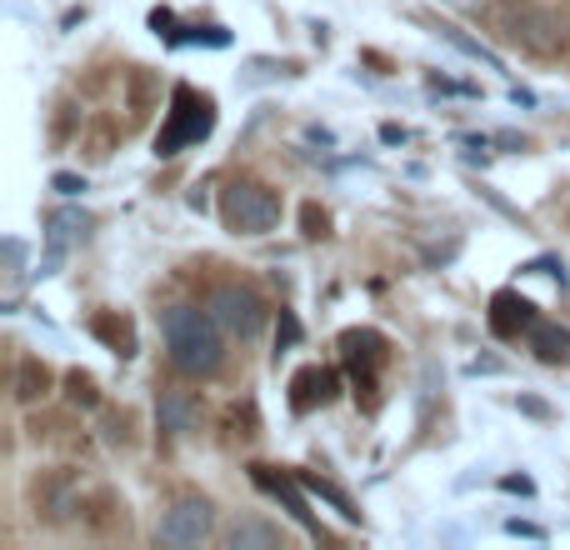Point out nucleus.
I'll list each match as a JSON object with an SVG mask.
<instances>
[{"label":"nucleus","instance_id":"f257e3e1","mask_svg":"<svg viewBox=\"0 0 570 550\" xmlns=\"http://www.w3.org/2000/svg\"><path fill=\"white\" fill-rule=\"evenodd\" d=\"M160 331H166V351L176 361V371L186 375H216L226 361V345H220V321L196 305H170L160 315Z\"/></svg>","mask_w":570,"mask_h":550},{"label":"nucleus","instance_id":"f03ea898","mask_svg":"<svg viewBox=\"0 0 570 550\" xmlns=\"http://www.w3.org/2000/svg\"><path fill=\"white\" fill-rule=\"evenodd\" d=\"M491 16L505 40L535 50V56H556V50L566 46V20L556 16V10L535 6V0H495Z\"/></svg>","mask_w":570,"mask_h":550},{"label":"nucleus","instance_id":"7ed1b4c3","mask_svg":"<svg viewBox=\"0 0 570 550\" xmlns=\"http://www.w3.org/2000/svg\"><path fill=\"white\" fill-rule=\"evenodd\" d=\"M216 130V100L200 96L196 86H176L170 90V116L156 136V156H180L186 146L206 140Z\"/></svg>","mask_w":570,"mask_h":550},{"label":"nucleus","instance_id":"20e7f679","mask_svg":"<svg viewBox=\"0 0 570 550\" xmlns=\"http://www.w3.org/2000/svg\"><path fill=\"white\" fill-rule=\"evenodd\" d=\"M220 220H226L236 236H266L281 226V196L261 180H236V186L220 196Z\"/></svg>","mask_w":570,"mask_h":550},{"label":"nucleus","instance_id":"39448f33","mask_svg":"<svg viewBox=\"0 0 570 550\" xmlns=\"http://www.w3.org/2000/svg\"><path fill=\"white\" fill-rule=\"evenodd\" d=\"M210 315L220 321V331L240 335V341H256L261 325H266V305H261V295L246 291V285H220V291L210 295Z\"/></svg>","mask_w":570,"mask_h":550},{"label":"nucleus","instance_id":"423d86ee","mask_svg":"<svg viewBox=\"0 0 570 550\" xmlns=\"http://www.w3.org/2000/svg\"><path fill=\"white\" fill-rule=\"evenodd\" d=\"M341 361L355 381V395L365 391V405H375V371H381V361H385V335L381 331H345Z\"/></svg>","mask_w":570,"mask_h":550},{"label":"nucleus","instance_id":"0eeeda50","mask_svg":"<svg viewBox=\"0 0 570 550\" xmlns=\"http://www.w3.org/2000/svg\"><path fill=\"white\" fill-rule=\"evenodd\" d=\"M210 526H216V511H210L206 495H186V501H176L166 515H160V541L166 546H200L210 536Z\"/></svg>","mask_w":570,"mask_h":550},{"label":"nucleus","instance_id":"6e6552de","mask_svg":"<svg viewBox=\"0 0 570 550\" xmlns=\"http://www.w3.org/2000/svg\"><path fill=\"white\" fill-rule=\"evenodd\" d=\"M341 395V375L331 365H301L291 375V411H315V405H331Z\"/></svg>","mask_w":570,"mask_h":550},{"label":"nucleus","instance_id":"1a4fd4ad","mask_svg":"<svg viewBox=\"0 0 570 550\" xmlns=\"http://www.w3.org/2000/svg\"><path fill=\"white\" fill-rule=\"evenodd\" d=\"M535 321H541V315H535V305L525 301L521 291H495L491 295V331L501 335V341H521Z\"/></svg>","mask_w":570,"mask_h":550},{"label":"nucleus","instance_id":"9d476101","mask_svg":"<svg viewBox=\"0 0 570 550\" xmlns=\"http://www.w3.org/2000/svg\"><path fill=\"white\" fill-rule=\"evenodd\" d=\"M250 475H256V485H261V491H271V495H276V501L285 505V511H291L295 521H301L305 531L315 536V541H321V526H315V515L305 511V495L295 491V485L285 481V475H276V471H271V465H250Z\"/></svg>","mask_w":570,"mask_h":550},{"label":"nucleus","instance_id":"9b49d317","mask_svg":"<svg viewBox=\"0 0 570 550\" xmlns=\"http://www.w3.org/2000/svg\"><path fill=\"white\" fill-rule=\"evenodd\" d=\"M525 341H531L535 361H546V365H566L570 361V331H566V325L535 321L531 331H525Z\"/></svg>","mask_w":570,"mask_h":550},{"label":"nucleus","instance_id":"f8f14e48","mask_svg":"<svg viewBox=\"0 0 570 550\" xmlns=\"http://www.w3.org/2000/svg\"><path fill=\"white\" fill-rule=\"evenodd\" d=\"M160 425H166L170 435L200 431V405L190 401L186 391H160Z\"/></svg>","mask_w":570,"mask_h":550},{"label":"nucleus","instance_id":"ddd939ff","mask_svg":"<svg viewBox=\"0 0 570 550\" xmlns=\"http://www.w3.org/2000/svg\"><path fill=\"white\" fill-rule=\"evenodd\" d=\"M220 546H226V550H276L285 541H281V531L271 521H236Z\"/></svg>","mask_w":570,"mask_h":550},{"label":"nucleus","instance_id":"4468645a","mask_svg":"<svg viewBox=\"0 0 570 550\" xmlns=\"http://www.w3.org/2000/svg\"><path fill=\"white\" fill-rule=\"evenodd\" d=\"M90 331H96L116 355H136V331H130V321H120L116 311H100L96 321H90Z\"/></svg>","mask_w":570,"mask_h":550},{"label":"nucleus","instance_id":"2eb2a0df","mask_svg":"<svg viewBox=\"0 0 570 550\" xmlns=\"http://www.w3.org/2000/svg\"><path fill=\"white\" fill-rule=\"evenodd\" d=\"M431 30H435V36H441V40H451L455 50H465V56H471V60H481V66L501 70V56H495L491 46H481V40H471L461 26H451V20H431Z\"/></svg>","mask_w":570,"mask_h":550},{"label":"nucleus","instance_id":"dca6fc26","mask_svg":"<svg viewBox=\"0 0 570 550\" xmlns=\"http://www.w3.org/2000/svg\"><path fill=\"white\" fill-rule=\"evenodd\" d=\"M50 391V371L40 361H20V381H16V395L20 401H36V395Z\"/></svg>","mask_w":570,"mask_h":550},{"label":"nucleus","instance_id":"f3484780","mask_svg":"<svg viewBox=\"0 0 570 550\" xmlns=\"http://www.w3.org/2000/svg\"><path fill=\"white\" fill-rule=\"evenodd\" d=\"M301 485H305V491H315V495H321V501H331L335 511L345 515V521H361V511H355V505H351V495H345V491H335L331 481H321V475H301Z\"/></svg>","mask_w":570,"mask_h":550},{"label":"nucleus","instance_id":"a211bd4d","mask_svg":"<svg viewBox=\"0 0 570 550\" xmlns=\"http://www.w3.org/2000/svg\"><path fill=\"white\" fill-rule=\"evenodd\" d=\"M301 226H305V236H311V240L331 236V216H325V210H321V206H315V200H311V206H305V210H301Z\"/></svg>","mask_w":570,"mask_h":550},{"label":"nucleus","instance_id":"6ab92c4d","mask_svg":"<svg viewBox=\"0 0 570 550\" xmlns=\"http://www.w3.org/2000/svg\"><path fill=\"white\" fill-rule=\"evenodd\" d=\"M70 401H80V405H100V395H96V381L90 375H80V371H70Z\"/></svg>","mask_w":570,"mask_h":550},{"label":"nucleus","instance_id":"aec40b11","mask_svg":"<svg viewBox=\"0 0 570 550\" xmlns=\"http://www.w3.org/2000/svg\"><path fill=\"white\" fill-rule=\"evenodd\" d=\"M281 341H285V345L301 341V325H295V315H291V311H281Z\"/></svg>","mask_w":570,"mask_h":550},{"label":"nucleus","instance_id":"412c9836","mask_svg":"<svg viewBox=\"0 0 570 550\" xmlns=\"http://www.w3.org/2000/svg\"><path fill=\"white\" fill-rule=\"evenodd\" d=\"M56 190H60V196H76V190H86V180H76V176H56Z\"/></svg>","mask_w":570,"mask_h":550},{"label":"nucleus","instance_id":"4be33fe9","mask_svg":"<svg viewBox=\"0 0 570 550\" xmlns=\"http://www.w3.org/2000/svg\"><path fill=\"white\" fill-rule=\"evenodd\" d=\"M505 491H521V495H531V481H525V475H511V481H505Z\"/></svg>","mask_w":570,"mask_h":550}]
</instances>
